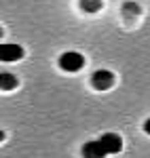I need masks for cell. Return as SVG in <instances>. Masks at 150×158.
Instances as JSON below:
<instances>
[{
    "label": "cell",
    "instance_id": "8992f818",
    "mask_svg": "<svg viewBox=\"0 0 150 158\" xmlns=\"http://www.w3.org/2000/svg\"><path fill=\"white\" fill-rule=\"evenodd\" d=\"M80 9L87 13H97L101 9V0H80Z\"/></svg>",
    "mask_w": 150,
    "mask_h": 158
},
{
    "label": "cell",
    "instance_id": "277c9868",
    "mask_svg": "<svg viewBox=\"0 0 150 158\" xmlns=\"http://www.w3.org/2000/svg\"><path fill=\"white\" fill-rule=\"evenodd\" d=\"M24 57V49L19 44H2L0 47V59L2 61H17Z\"/></svg>",
    "mask_w": 150,
    "mask_h": 158
},
{
    "label": "cell",
    "instance_id": "5b68a950",
    "mask_svg": "<svg viewBox=\"0 0 150 158\" xmlns=\"http://www.w3.org/2000/svg\"><path fill=\"white\" fill-rule=\"evenodd\" d=\"M80 152H83V158H104L106 156V150L101 148L100 139L97 141H87Z\"/></svg>",
    "mask_w": 150,
    "mask_h": 158
},
{
    "label": "cell",
    "instance_id": "ba28073f",
    "mask_svg": "<svg viewBox=\"0 0 150 158\" xmlns=\"http://www.w3.org/2000/svg\"><path fill=\"white\" fill-rule=\"evenodd\" d=\"M144 131L150 135V118H146V122H144Z\"/></svg>",
    "mask_w": 150,
    "mask_h": 158
},
{
    "label": "cell",
    "instance_id": "52a82bcc",
    "mask_svg": "<svg viewBox=\"0 0 150 158\" xmlns=\"http://www.w3.org/2000/svg\"><path fill=\"white\" fill-rule=\"evenodd\" d=\"M15 85H17V80L13 78V74L2 72V91H11Z\"/></svg>",
    "mask_w": 150,
    "mask_h": 158
},
{
    "label": "cell",
    "instance_id": "3957f363",
    "mask_svg": "<svg viewBox=\"0 0 150 158\" xmlns=\"http://www.w3.org/2000/svg\"><path fill=\"white\" fill-rule=\"evenodd\" d=\"M91 82H93V86H95L97 91H106V89H110V86H112L114 76H112L110 70H97V72L93 74Z\"/></svg>",
    "mask_w": 150,
    "mask_h": 158
},
{
    "label": "cell",
    "instance_id": "7a4b0ae2",
    "mask_svg": "<svg viewBox=\"0 0 150 158\" xmlns=\"http://www.w3.org/2000/svg\"><path fill=\"white\" fill-rule=\"evenodd\" d=\"M100 143L106 150V154H118L123 150V139L116 133H104L100 137Z\"/></svg>",
    "mask_w": 150,
    "mask_h": 158
},
{
    "label": "cell",
    "instance_id": "6da1fadb",
    "mask_svg": "<svg viewBox=\"0 0 150 158\" xmlns=\"http://www.w3.org/2000/svg\"><path fill=\"white\" fill-rule=\"evenodd\" d=\"M83 65H85V57L80 53H76V51H66L59 57V68H62L63 72H70V74L78 72Z\"/></svg>",
    "mask_w": 150,
    "mask_h": 158
}]
</instances>
